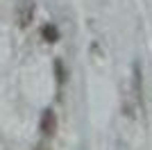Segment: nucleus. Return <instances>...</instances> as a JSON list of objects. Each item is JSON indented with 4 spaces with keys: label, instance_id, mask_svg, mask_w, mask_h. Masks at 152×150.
Returning a JSON list of instances; mask_svg holds the SVG:
<instances>
[{
    "label": "nucleus",
    "instance_id": "obj_1",
    "mask_svg": "<svg viewBox=\"0 0 152 150\" xmlns=\"http://www.w3.org/2000/svg\"><path fill=\"white\" fill-rule=\"evenodd\" d=\"M34 14H37V2L34 0H20L18 7H16V23H18V27H27L34 21Z\"/></svg>",
    "mask_w": 152,
    "mask_h": 150
},
{
    "label": "nucleus",
    "instance_id": "obj_2",
    "mask_svg": "<svg viewBox=\"0 0 152 150\" xmlns=\"http://www.w3.org/2000/svg\"><path fill=\"white\" fill-rule=\"evenodd\" d=\"M39 130H41V134H43L45 139L55 137V132H57V116H55L52 109H45V112H43L41 123H39Z\"/></svg>",
    "mask_w": 152,
    "mask_h": 150
},
{
    "label": "nucleus",
    "instance_id": "obj_3",
    "mask_svg": "<svg viewBox=\"0 0 152 150\" xmlns=\"http://www.w3.org/2000/svg\"><path fill=\"white\" fill-rule=\"evenodd\" d=\"M41 39H43L45 43H57L59 41V30L52 23H45L43 27H41Z\"/></svg>",
    "mask_w": 152,
    "mask_h": 150
},
{
    "label": "nucleus",
    "instance_id": "obj_4",
    "mask_svg": "<svg viewBox=\"0 0 152 150\" xmlns=\"http://www.w3.org/2000/svg\"><path fill=\"white\" fill-rule=\"evenodd\" d=\"M55 71H57V82L59 84H64V82H66V68H64V62L61 59H55Z\"/></svg>",
    "mask_w": 152,
    "mask_h": 150
}]
</instances>
